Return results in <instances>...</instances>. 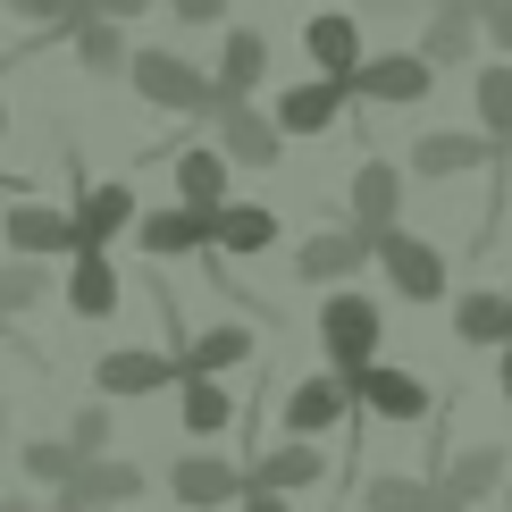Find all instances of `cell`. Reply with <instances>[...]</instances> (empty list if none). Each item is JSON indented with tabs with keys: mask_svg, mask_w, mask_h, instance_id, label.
Here are the masks:
<instances>
[{
	"mask_svg": "<svg viewBox=\"0 0 512 512\" xmlns=\"http://www.w3.org/2000/svg\"><path fill=\"white\" fill-rule=\"evenodd\" d=\"M126 84H135L143 110H160V118H210L219 110V76H202L185 51H160V42H143V51L126 59Z\"/></svg>",
	"mask_w": 512,
	"mask_h": 512,
	"instance_id": "obj_1",
	"label": "cell"
},
{
	"mask_svg": "<svg viewBox=\"0 0 512 512\" xmlns=\"http://www.w3.org/2000/svg\"><path fill=\"white\" fill-rule=\"evenodd\" d=\"M378 336H387V311H378L370 294L336 286L328 303H319V353H328V370H361V361H378Z\"/></svg>",
	"mask_w": 512,
	"mask_h": 512,
	"instance_id": "obj_2",
	"label": "cell"
},
{
	"mask_svg": "<svg viewBox=\"0 0 512 512\" xmlns=\"http://www.w3.org/2000/svg\"><path fill=\"white\" fill-rule=\"evenodd\" d=\"M378 269L395 277V294L403 303H445V286H454V269H445V252L429 244V236H412V227H387L378 236Z\"/></svg>",
	"mask_w": 512,
	"mask_h": 512,
	"instance_id": "obj_3",
	"label": "cell"
},
{
	"mask_svg": "<svg viewBox=\"0 0 512 512\" xmlns=\"http://www.w3.org/2000/svg\"><path fill=\"white\" fill-rule=\"evenodd\" d=\"M437 84V59L429 51H378L353 68V101H378V110H420Z\"/></svg>",
	"mask_w": 512,
	"mask_h": 512,
	"instance_id": "obj_4",
	"label": "cell"
},
{
	"mask_svg": "<svg viewBox=\"0 0 512 512\" xmlns=\"http://www.w3.org/2000/svg\"><path fill=\"white\" fill-rule=\"evenodd\" d=\"M353 387L361 412H378V420H429L437 412V395H429V378L420 370H395V361H361V370H336Z\"/></svg>",
	"mask_w": 512,
	"mask_h": 512,
	"instance_id": "obj_5",
	"label": "cell"
},
{
	"mask_svg": "<svg viewBox=\"0 0 512 512\" xmlns=\"http://www.w3.org/2000/svg\"><path fill=\"white\" fill-rule=\"evenodd\" d=\"M210 126H219V152L236 168H277V152H286V126L269 110H252V93H219Z\"/></svg>",
	"mask_w": 512,
	"mask_h": 512,
	"instance_id": "obj_6",
	"label": "cell"
},
{
	"mask_svg": "<svg viewBox=\"0 0 512 512\" xmlns=\"http://www.w3.org/2000/svg\"><path fill=\"white\" fill-rule=\"evenodd\" d=\"M177 353H143V345H118V353H101L93 361V395H110V403H135V395H160V387H177Z\"/></svg>",
	"mask_w": 512,
	"mask_h": 512,
	"instance_id": "obj_7",
	"label": "cell"
},
{
	"mask_svg": "<svg viewBox=\"0 0 512 512\" xmlns=\"http://www.w3.org/2000/svg\"><path fill=\"white\" fill-rule=\"evenodd\" d=\"M353 412H361V403H353V387L336 370L328 378H294V387H286V437H336Z\"/></svg>",
	"mask_w": 512,
	"mask_h": 512,
	"instance_id": "obj_8",
	"label": "cell"
},
{
	"mask_svg": "<svg viewBox=\"0 0 512 512\" xmlns=\"http://www.w3.org/2000/svg\"><path fill=\"white\" fill-rule=\"evenodd\" d=\"M135 496H143V471H135V462L93 454L68 487H59V504H51V512H118V504H135Z\"/></svg>",
	"mask_w": 512,
	"mask_h": 512,
	"instance_id": "obj_9",
	"label": "cell"
},
{
	"mask_svg": "<svg viewBox=\"0 0 512 512\" xmlns=\"http://www.w3.org/2000/svg\"><path fill=\"white\" fill-rule=\"evenodd\" d=\"M0 244H9V252H34V261L76 252V210H51V202H26V194H17L9 210H0Z\"/></svg>",
	"mask_w": 512,
	"mask_h": 512,
	"instance_id": "obj_10",
	"label": "cell"
},
{
	"mask_svg": "<svg viewBox=\"0 0 512 512\" xmlns=\"http://www.w3.org/2000/svg\"><path fill=\"white\" fill-rule=\"evenodd\" d=\"M361 261H378V244L361 236V227H319L311 244H294V277H303V286H345Z\"/></svg>",
	"mask_w": 512,
	"mask_h": 512,
	"instance_id": "obj_11",
	"label": "cell"
},
{
	"mask_svg": "<svg viewBox=\"0 0 512 512\" xmlns=\"http://www.w3.org/2000/svg\"><path fill=\"white\" fill-rule=\"evenodd\" d=\"M168 487H177V504H194V512H227L244 496V462H227V454H177V462H168Z\"/></svg>",
	"mask_w": 512,
	"mask_h": 512,
	"instance_id": "obj_12",
	"label": "cell"
},
{
	"mask_svg": "<svg viewBox=\"0 0 512 512\" xmlns=\"http://www.w3.org/2000/svg\"><path fill=\"white\" fill-rule=\"evenodd\" d=\"M210 219H219V210H194V202H177V210H135L126 236L152 252V261H185V252L210 244Z\"/></svg>",
	"mask_w": 512,
	"mask_h": 512,
	"instance_id": "obj_13",
	"label": "cell"
},
{
	"mask_svg": "<svg viewBox=\"0 0 512 512\" xmlns=\"http://www.w3.org/2000/svg\"><path fill=\"white\" fill-rule=\"evenodd\" d=\"M487 160H504V143L487 135H454V126H437V135H420L412 143V177H471V168H487Z\"/></svg>",
	"mask_w": 512,
	"mask_h": 512,
	"instance_id": "obj_14",
	"label": "cell"
},
{
	"mask_svg": "<svg viewBox=\"0 0 512 512\" xmlns=\"http://www.w3.org/2000/svg\"><path fill=\"white\" fill-rule=\"evenodd\" d=\"M345 210H353V227H361V236H387V227L403 219V177H395V168L387 160H361L353 168V185H345Z\"/></svg>",
	"mask_w": 512,
	"mask_h": 512,
	"instance_id": "obj_15",
	"label": "cell"
},
{
	"mask_svg": "<svg viewBox=\"0 0 512 512\" xmlns=\"http://www.w3.org/2000/svg\"><path fill=\"white\" fill-rule=\"evenodd\" d=\"M135 185H126V177H101V185H84V194H76V252L84 244H118L126 236V227H135Z\"/></svg>",
	"mask_w": 512,
	"mask_h": 512,
	"instance_id": "obj_16",
	"label": "cell"
},
{
	"mask_svg": "<svg viewBox=\"0 0 512 512\" xmlns=\"http://www.w3.org/2000/svg\"><path fill=\"white\" fill-rule=\"evenodd\" d=\"M244 479H252V487H277V496H303V487L328 479V454H319L311 437H286V445H269V454H252Z\"/></svg>",
	"mask_w": 512,
	"mask_h": 512,
	"instance_id": "obj_17",
	"label": "cell"
},
{
	"mask_svg": "<svg viewBox=\"0 0 512 512\" xmlns=\"http://www.w3.org/2000/svg\"><path fill=\"white\" fill-rule=\"evenodd\" d=\"M118 269H110V244H84L68 252V311L76 319H118Z\"/></svg>",
	"mask_w": 512,
	"mask_h": 512,
	"instance_id": "obj_18",
	"label": "cell"
},
{
	"mask_svg": "<svg viewBox=\"0 0 512 512\" xmlns=\"http://www.w3.org/2000/svg\"><path fill=\"white\" fill-rule=\"evenodd\" d=\"M345 101H353V84H336V76H319V84H286V93H277V126H286V135H328L336 118H345Z\"/></svg>",
	"mask_w": 512,
	"mask_h": 512,
	"instance_id": "obj_19",
	"label": "cell"
},
{
	"mask_svg": "<svg viewBox=\"0 0 512 512\" xmlns=\"http://www.w3.org/2000/svg\"><path fill=\"white\" fill-rule=\"evenodd\" d=\"M303 51H311V68H319V76L353 84V68H361V17H345V9H319L311 26H303Z\"/></svg>",
	"mask_w": 512,
	"mask_h": 512,
	"instance_id": "obj_20",
	"label": "cell"
},
{
	"mask_svg": "<svg viewBox=\"0 0 512 512\" xmlns=\"http://www.w3.org/2000/svg\"><path fill=\"white\" fill-rule=\"evenodd\" d=\"M420 51H429L437 68H462V59L479 51V0H437L429 26H420Z\"/></svg>",
	"mask_w": 512,
	"mask_h": 512,
	"instance_id": "obj_21",
	"label": "cell"
},
{
	"mask_svg": "<svg viewBox=\"0 0 512 512\" xmlns=\"http://www.w3.org/2000/svg\"><path fill=\"white\" fill-rule=\"evenodd\" d=\"M512 479V462H504V445H462L454 462L437 471V487H445V504H479V496H496V487Z\"/></svg>",
	"mask_w": 512,
	"mask_h": 512,
	"instance_id": "obj_22",
	"label": "cell"
},
{
	"mask_svg": "<svg viewBox=\"0 0 512 512\" xmlns=\"http://www.w3.org/2000/svg\"><path fill=\"white\" fill-rule=\"evenodd\" d=\"M177 420H185V437H219L227 420H236L227 378H219V370H185V378H177Z\"/></svg>",
	"mask_w": 512,
	"mask_h": 512,
	"instance_id": "obj_23",
	"label": "cell"
},
{
	"mask_svg": "<svg viewBox=\"0 0 512 512\" xmlns=\"http://www.w3.org/2000/svg\"><path fill=\"white\" fill-rule=\"evenodd\" d=\"M210 244H219L227 261H261V252L277 244V210L269 202H227L219 219H210Z\"/></svg>",
	"mask_w": 512,
	"mask_h": 512,
	"instance_id": "obj_24",
	"label": "cell"
},
{
	"mask_svg": "<svg viewBox=\"0 0 512 512\" xmlns=\"http://www.w3.org/2000/svg\"><path fill=\"white\" fill-rule=\"evenodd\" d=\"M252 345H261V336H252V328H236V319H219V328H202V336H185V345H177V370H244V361H252Z\"/></svg>",
	"mask_w": 512,
	"mask_h": 512,
	"instance_id": "obj_25",
	"label": "cell"
},
{
	"mask_svg": "<svg viewBox=\"0 0 512 512\" xmlns=\"http://www.w3.org/2000/svg\"><path fill=\"white\" fill-rule=\"evenodd\" d=\"M227 160L219 143H194V152H177V202H194V210H227Z\"/></svg>",
	"mask_w": 512,
	"mask_h": 512,
	"instance_id": "obj_26",
	"label": "cell"
},
{
	"mask_svg": "<svg viewBox=\"0 0 512 512\" xmlns=\"http://www.w3.org/2000/svg\"><path fill=\"white\" fill-rule=\"evenodd\" d=\"M68 51H76V68H84V76H126L135 42L118 34V17H101V9H93V17H84V26L68 34Z\"/></svg>",
	"mask_w": 512,
	"mask_h": 512,
	"instance_id": "obj_27",
	"label": "cell"
},
{
	"mask_svg": "<svg viewBox=\"0 0 512 512\" xmlns=\"http://www.w3.org/2000/svg\"><path fill=\"white\" fill-rule=\"evenodd\" d=\"M219 93H252V84L269 76V34L261 26H227V42H219Z\"/></svg>",
	"mask_w": 512,
	"mask_h": 512,
	"instance_id": "obj_28",
	"label": "cell"
},
{
	"mask_svg": "<svg viewBox=\"0 0 512 512\" xmlns=\"http://www.w3.org/2000/svg\"><path fill=\"white\" fill-rule=\"evenodd\" d=\"M454 336H462V345H504V336H512V294L504 286H471L454 303Z\"/></svg>",
	"mask_w": 512,
	"mask_h": 512,
	"instance_id": "obj_29",
	"label": "cell"
},
{
	"mask_svg": "<svg viewBox=\"0 0 512 512\" xmlns=\"http://www.w3.org/2000/svg\"><path fill=\"white\" fill-rule=\"evenodd\" d=\"M471 110H479V126H487V135H496L504 152H512V59H504V51L479 68V84H471Z\"/></svg>",
	"mask_w": 512,
	"mask_h": 512,
	"instance_id": "obj_30",
	"label": "cell"
},
{
	"mask_svg": "<svg viewBox=\"0 0 512 512\" xmlns=\"http://www.w3.org/2000/svg\"><path fill=\"white\" fill-rule=\"evenodd\" d=\"M361 512H445V487L437 479H361Z\"/></svg>",
	"mask_w": 512,
	"mask_h": 512,
	"instance_id": "obj_31",
	"label": "cell"
},
{
	"mask_svg": "<svg viewBox=\"0 0 512 512\" xmlns=\"http://www.w3.org/2000/svg\"><path fill=\"white\" fill-rule=\"evenodd\" d=\"M17 471H26V487H68L84 471V454H76V437H34V445H17Z\"/></svg>",
	"mask_w": 512,
	"mask_h": 512,
	"instance_id": "obj_32",
	"label": "cell"
},
{
	"mask_svg": "<svg viewBox=\"0 0 512 512\" xmlns=\"http://www.w3.org/2000/svg\"><path fill=\"white\" fill-rule=\"evenodd\" d=\"M42 294H51V277H42V261L34 252H17L9 269H0V328H9V319H26Z\"/></svg>",
	"mask_w": 512,
	"mask_h": 512,
	"instance_id": "obj_33",
	"label": "cell"
},
{
	"mask_svg": "<svg viewBox=\"0 0 512 512\" xmlns=\"http://www.w3.org/2000/svg\"><path fill=\"white\" fill-rule=\"evenodd\" d=\"M0 9H9L17 26H34V34H59V42H68L84 17H93V0H0Z\"/></svg>",
	"mask_w": 512,
	"mask_h": 512,
	"instance_id": "obj_34",
	"label": "cell"
},
{
	"mask_svg": "<svg viewBox=\"0 0 512 512\" xmlns=\"http://www.w3.org/2000/svg\"><path fill=\"white\" fill-rule=\"evenodd\" d=\"M68 437H76V454L93 462V454H110V395H93V403H76V420H68Z\"/></svg>",
	"mask_w": 512,
	"mask_h": 512,
	"instance_id": "obj_35",
	"label": "cell"
},
{
	"mask_svg": "<svg viewBox=\"0 0 512 512\" xmlns=\"http://www.w3.org/2000/svg\"><path fill=\"white\" fill-rule=\"evenodd\" d=\"M479 42H496L512 59V0H479Z\"/></svg>",
	"mask_w": 512,
	"mask_h": 512,
	"instance_id": "obj_36",
	"label": "cell"
},
{
	"mask_svg": "<svg viewBox=\"0 0 512 512\" xmlns=\"http://www.w3.org/2000/svg\"><path fill=\"white\" fill-rule=\"evenodd\" d=\"M168 9H177V26H219L227 0H168Z\"/></svg>",
	"mask_w": 512,
	"mask_h": 512,
	"instance_id": "obj_37",
	"label": "cell"
},
{
	"mask_svg": "<svg viewBox=\"0 0 512 512\" xmlns=\"http://www.w3.org/2000/svg\"><path fill=\"white\" fill-rule=\"evenodd\" d=\"M236 512H294V496H277V487H252V479H244V496H236Z\"/></svg>",
	"mask_w": 512,
	"mask_h": 512,
	"instance_id": "obj_38",
	"label": "cell"
},
{
	"mask_svg": "<svg viewBox=\"0 0 512 512\" xmlns=\"http://www.w3.org/2000/svg\"><path fill=\"white\" fill-rule=\"evenodd\" d=\"M93 9H101V17H118V26H126V17H143L152 0H93Z\"/></svg>",
	"mask_w": 512,
	"mask_h": 512,
	"instance_id": "obj_39",
	"label": "cell"
},
{
	"mask_svg": "<svg viewBox=\"0 0 512 512\" xmlns=\"http://www.w3.org/2000/svg\"><path fill=\"white\" fill-rule=\"evenodd\" d=\"M496 387H504V403H512V336L496 345Z\"/></svg>",
	"mask_w": 512,
	"mask_h": 512,
	"instance_id": "obj_40",
	"label": "cell"
},
{
	"mask_svg": "<svg viewBox=\"0 0 512 512\" xmlns=\"http://www.w3.org/2000/svg\"><path fill=\"white\" fill-rule=\"evenodd\" d=\"M0 512H42V504L34 496H0Z\"/></svg>",
	"mask_w": 512,
	"mask_h": 512,
	"instance_id": "obj_41",
	"label": "cell"
},
{
	"mask_svg": "<svg viewBox=\"0 0 512 512\" xmlns=\"http://www.w3.org/2000/svg\"><path fill=\"white\" fill-rule=\"evenodd\" d=\"M0 135H9V101H0Z\"/></svg>",
	"mask_w": 512,
	"mask_h": 512,
	"instance_id": "obj_42",
	"label": "cell"
},
{
	"mask_svg": "<svg viewBox=\"0 0 512 512\" xmlns=\"http://www.w3.org/2000/svg\"><path fill=\"white\" fill-rule=\"evenodd\" d=\"M504 512H512V479H504Z\"/></svg>",
	"mask_w": 512,
	"mask_h": 512,
	"instance_id": "obj_43",
	"label": "cell"
},
{
	"mask_svg": "<svg viewBox=\"0 0 512 512\" xmlns=\"http://www.w3.org/2000/svg\"><path fill=\"white\" fill-rule=\"evenodd\" d=\"M445 512H471V504H445Z\"/></svg>",
	"mask_w": 512,
	"mask_h": 512,
	"instance_id": "obj_44",
	"label": "cell"
},
{
	"mask_svg": "<svg viewBox=\"0 0 512 512\" xmlns=\"http://www.w3.org/2000/svg\"><path fill=\"white\" fill-rule=\"evenodd\" d=\"M504 160H512V152H504Z\"/></svg>",
	"mask_w": 512,
	"mask_h": 512,
	"instance_id": "obj_45",
	"label": "cell"
}]
</instances>
